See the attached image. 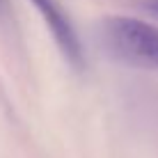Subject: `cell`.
<instances>
[{
	"mask_svg": "<svg viewBox=\"0 0 158 158\" xmlns=\"http://www.w3.org/2000/svg\"><path fill=\"white\" fill-rule=\"evenodd\" d=\"M106 48L117 60L158 73V28L133 16H110L101 25Z\"/></svg>",
	"mask_w": 158,
	"mask_h": 158,
	"instance_id": "6da1fadb",
	"label": "cell"
},
{
	"mask_svg": "<svg viewBox=\"0 0 158 158\" xmlns=\"http://www.w3.org/2000/svg\"><path fill=\"white\" fill-rule=\"evenodd\" d=\"M35 5V9L41 14V19L46 21V25L51 28V35L55 44L60 46L62 55L69 60V64L76 69L85 67V51L83 44L78 39V32H76L73 23L69 21L67 12L57 5V0H30Z\"/></svg>",
	"mask_w": 158,
	"mask_h": 158,
	"instance_id": "7a4b0ae2",
	"label": "cell"
},
{
	"mask_svg": "<svg viewBox=\"0 0 158 158\" xmlns=\"http://www.w3.org/2000/svg\"><path fill=\"white\" fill-rule=\"evenodd\" d=\"M7 14V0H0V16Z\"/></svg>",
	"mask_w": 158,
	"mask_h": 158,
	"instance_id": "277c9868",
	"label": "cell"
},
{
	"mask_svg": "<svg viewBox=\"0 0 158 158\" xmlns=\"http://www.w3.org/2000/svg\"><path fill=\"white\" fill-rule=\"evenodd\" d=\"M149 12H154V14H158V0H147V5H144Z\"/></svg>",
	"mask_w": 158,
	"mask_h": 158,
	"instance_id": "3957f363",
	"label": "cell"
}]
</instances>
